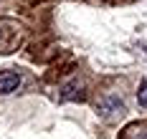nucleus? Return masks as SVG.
<instances>
[{
	"mask_svg": "<svg viewBox=\"0 0 147 139\" xmlns=\"http://www.w3.org/2000/svg\"><path fill=\"white\" fill-rule=\"evenodd\" d=\"M59 101H84V86L79 81H71L66 84L59 94Z\"/></svg>",
	"mask_w": 147,
	"mask_h": 139,
	"instance_id": "1",
	"label": "nucleus"
},
{
	"mask_svg": "<svg viewBox=\"0 0 147 139\" xmlns=\"http://www.w3.org/2000/svg\"><path fill=\"white\" fill-rule=\"evenodd\" d=\"M18 86H20V74H15V71H3L0 74V96L13 94Z\"/></svg>",
	"mask_w": 147,
	"mask_h": 139,
	"instance_id": "2",
	"label": "nucleus"
},
{
	"mask_svg": "<svg viewBox=\"0 0 147 139\" xmlns=\"http://www.w3.org/2000/svg\"><path fill=\"white\" fill-rule=\"evenodd\" d=\"M117 111H124V104L119 101L117 96H104L102 101H99V114L102 116H112Z\"/></svg>",
	"mask_w": 147,
	"mask_h": 139,
	"instance_id": "3",
	"label": "nucleus"
},
{
	"mask_svg": "<svg viewBox=\"0 0 147 139\" xmlns=\"http://www.w3.org/2000/svg\"><path fill=\"white\" fill-rule=\"evenodd\" d=\"M119 139H147V124H129Z\"/></svg>",
	"mask_w": 147,
	"mask_h": 139,
	"instance_id": "4",
	"label": "nucleus"
},
{
	"mask_svg": "<svg viewBox=\"0 0 147 139\" xmlns=\"http://www.w3.org/2000/svg\"><path fill=\"white\" fill-rule=\"evenodd\" d=\"M137 101H140V106H147V81L140 86V91H137Z\"/></svg>",
	"mask_w": 147,
	"mask_h": 139,
	"instance_id": "5",
	"label": "nucleus"
}]
</instances>
